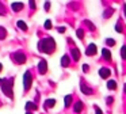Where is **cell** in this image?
Segmentation results:
<instances>
[{
    "mask_svg": "<svg viewBox=\"0 0 126 114\" xmlns=\"http://www.w3.org/2000/svg\"><path fill=\"white\" fill-rule=\"evenodd\" d=\"M83 71H84V72H88V65L87 64L83 65Z\"/></svg>",
    "mask_w": 126,
    "mask_h": 114,
    "instance_id": "f1b7e54d",
    "label": "cell"
},
{
    "mask_svg": "<svg viewBox=\"0 0 126 114\" xmlns=\"http://www.w3.org/2000/svg\"><path fill=\"white\" fill-rule=\"evenodd\" d=\"M38 72L41 73V75H45V73L47 72V61L46 60H39L38 62Z\"/></svg>",
    "mask_w": 126,
    "mask_h": 114,
    "instance_id": "5b68a950",
    "label": "cell"
},
{
    "mask_svg": "<svg viewBox=\"0 0 126 114\" xmlns=\"http://www.w3.org/2000/svg\"><path fill=\"white\" fill-rule=\"evenodd\" d=\"M76 34H77V38H80V39H81V38L84 37V31H83L81 29H79V30H77V31H76Z\"/></svg>",
    "mask_w": 126,
    "mask_h": 114,
    "instance_id": "7402d4cb",
    "label": "cell"
},
{
    "mask_svg": "<svg viewBox=\"0 0 126 114\" xmlns=\"http://www.w3.org/2000/svg\"><path fill=\"white\" fill-rule=\"evenodd\" d=\"M95 114H103V113H102V110L98 107V106H95Z\"/></svg>",
    "mask_w": 126,
    "mask_h": 114,
    "instance_id": "484cf974",
    "label": "cell"
},
{
    "mask_svg": "<svg viewBox=\"0 0 126 114\" xmlns=\"http://www.w3.org/2000/svg\"><path fill=\"white\" fill-rule=\"evenodd\" d=\"M123 88H125V92H126V83H125V86H123Z\"/></svg>",
    "mask_w": 126,
    "mask_h": 114,
    "instance_id": "836d02e7",
    "label": "cell"
},
{
    "mask_svg": "<svg viewBox=\"0 0 126 114\" xmlns=\"http://www.w3.org/2000/svg\"><path fill=\"white\" fill-rule=\"evenodd\" d=\"M64 103H65V107H69V105L72 103V95H66L64 98Z\"/></svg>",
    "mask_w": 126,
    "mask_h": 114,
    "instance_id": "ac0fdd59",
    "label": "cell"
},
{
    "mask_svg": "<svg viewBox=\"0 0 126 114\" xmlns=\"http://www.w3.org/2000/svg\"><path fill=\"white\" fill-rule=\"evenodd\" d=\"M11 58L14 60L16 64H25L27 57H26V54L22 53V52H15V53L11 54Z\"/></svg>",
    "mask_w": 126,
    "mask_h": 114,
    "instance_id": "277c9868",
    "label": "cell"
},
{
    "mask_svg": "<svg viewBox=\"0 0 126 114\" xmlns=\"http://www.w3.org/2000/svg\"><path fill=\"white\" fill-rule=\"evenodd\" d=\"M16 24H18V27H19L20 30H23V31H27L29 30V27H27V24H26L25 20H18Z\"/></svg>",
    "mask_w": 126,
    "mask_h": 114,
    "instance_id": "9a60e30c",
    "label": "cell"
},
{
    "mask_svg": "<svg viewBox=\"0 0 126 114\" xmlns=\"http://www.w3.org/2000/svg\"><path fill=\"white\" fill-rule=\"evenodd\" d=\"M44 26H45V29L50 30V29H52V22H50V20H46V22H45Z\"/></svg>",
    "mask_w": 126,
    "mask_h": 114,
    "instance_id": "cb8c5ba5",
    "label": "cell"
},
{
    "mask_svg": "<svg viewBox=\"0 0 126 114\" xmlns=\"http://www.w3.org/2000/svg\"><path fill=\"white\" fill-rule=\"evenodd\" d=\"M25 109H26V110H27V111H30V113H31V111L37 110V109H38V106H37V103H33V102H27V103H26V105H25Z\"/></svg>",
    "mask_w": 126,
    "mask_h": 114,
    "instance_id": "9c48e42d",
    "label": "cell"
},
{
    "mask_svg": "<svg viewBox=\"0 0 126 114\" xmlns=\"http://www.w3.org/2000/svg\"><path fill=\"white\" fill-rule=\"evenodd\" d=\"M102 54H103V58L104 60H107V61H110V60H111V52H110L109 49L104 48L103 50H102Z\"/></svg>",
    "mask_w": 126,
    "mask_h": 114,
    "instance_id": "5bb4252c",
    "label": "cell"
},
{
    "mask_svg": "<svg viewBox=\"0 0 126 114\" xmlns=\"http://www.w3.org/2000/svg\"><path fill=\"white\" fill-rule=\"evenodd\" d=\"M26 114H31V113H30V111H27V113H26Z\"/></svg>",
    "mask_w": 126,
    "mask_h": 114,
    "instance_id": "e575fe53",
    "label": "cell"
},
{
    "mask_svg": "<svg viewBox=\"0 0 126 114\" xmlns=\"http://www.w3.org/2000/svg\"><path fill=\"white\" fill-rule=\"evenodd\" d=\"M56 49V41L53 39L52 37H47V38H44L38 42V50L42 52V53H53Z\"/></svg>",
    "mask_w": 126,
    "mask_h": 114,
    "instance_id": "6da1fadb",
    "label": "cell"
},
{
    "mask_svg": "<svg viewBox=\"0 0 126 114\" xmlns=\"http://www.w3.org/2000/svg\"><path fill=\"white\" fill-rule=\"evenodd\" d=\"M31 83H33V76H31L30 71H26L25 75H23V87H25V91H29L31 88Z\"/></svg>",
    "mask_w": 126,
    "mask_h": 114,
    "instance_id": "3957f363",
    "label": "cell"
},
{
    "mask_svg": "<svg viewBox=\"0 0 126 114\" xmlns=\"http://www.w3.org/2000/svg\"><path fill=\"white\" fill-rule=\"evenodd\" d=\"M12 86H14V77L8 79H0V88L6 96H8L10 99L14 98V92H12Z\"/></svg>",
    "mask_w": 126,
    "mask_h": 114,
    "instance_id": "7a4b0ae2",
    "label": "cell"
},
{
    "mask_svg": "<svg viewBox=\"0 0 126 114\" xmlns=\"http://www.w3.org/2000/svg\"><path fill=\"white\" fill-rule=\"evenodd\" d=\"M0 106H1V102H0Z\"/></svg>",
    "mask_w": 126,
    "mask_h": 114,
    "instance_id": "d590c367",
    "label": "cell"
},
{
    "mask_svg": "<svg viewBox=\"0 0 126 114\" xmlns=\"http://www.w3.org/2000/svg\"><path fill=\"white\" fill-rule=\"evenodd\" d=\"M6 37H7V30L0 26V39H4Z\"/></svg>",
    "mask_w": 126,
    "mask_h": 114,
    "instance_id": "d6986e66",
    "label": "cell"
},
{
    "mask_svg": "<svg viewBox=\"0 0 126 114\" xmlns=\"http://www.w3.org/2000/svg\"><path fill=\"white\" fill-rule=\"evenodd\" d=\"M71 54H72V57H73V60L75 61H79V58H80V50L77 48H73L71 50Z\"/></svg>",
    "mask_w": 126,
    "mask_h": 114,
    "instance_id": "7c38bea8",
    "label": "cell"
},
{
    "mask_svg": "<svg viewBox=\"0 0 126 114\" xmlns=\"http://www.w3.org/2000/svg\"><path fill=\"white\" fill-rule=\"evenodd\" d=\"M30 7L34 10V8H35V3H34V1H30Z\"/></svg>",
    "mask_w": 126,
    "mask_h": 114,
    "instance_id": "f546056e",
    "label": "cell"
},
{
    "mask_svg": "<svg viewBox=\"0 0 126 114\" xmlns=\"http://www.w3.org/2000/svg\"><path fill=\"white\" fill-rule=\"evenodd\" d=\"M0 15H6V7L1 1H0Z\"/></svg>",
    "mask_w": 126,
    "mask_h": 114,
    "instance_id": "44dd1931",
    "label": "cell"
},
{
    "mask_svg": "<svg viewBox=\"0 0 126 114\" xmlns=\"http://www.w3.org/2000/svg\"><path fill=\"white\" fill-rule=\"evenodd\" d=\"M99 75H100V77L107 79L110 75H111V71H110L109 68H100V69H99Z\"/></svg>",
    "mask_w": 126,
    "mask_h": 114,
    "instance_id": "52a82bcc",
    "label": "cell"
},
{
    "mask_svg": "<svg viewBox=\"0 0 126 114\" xmlns=\"http://www.w3.org/2000/svg\"><path fill=\"white\" fill-rule=\"evenodd\" d=\"M58 33H65V27H58Z\"/></svg>",
    "mask_w": 126,
    "mask_h": 114,
    "instance_id": "83f0119b",
    "label": "cell"
},
{
    "mask_svg": "<svg viewBox=\"0 0 126 114\" xmlns=\"http://www.w3.org/2000/svg\"><path fill=\"white\" fill-rule=\"evenodd\" d=\"M11 8L15 11V12H18V11H20V10H23V8H25V4H23V3L16 1V3H12V4H11Z\"/></svg>",
    "mask_w": 126,
    "mask_h": 114,
    "instance_id": "ba28073f",
    "label": "cell"
},
{
    "mask_svg": "<svg viewBox=\"0 0 126 114\" xmlns=\"http://www.w3.org/2000/svg\"><path fill=\"white\" fill-rule=\"evenodd\" d=\"M44 7H45V10L47 11V10L50 8V3H49V1H47V3H45V5H44Z\"/></svg>",
    "mask_w": 126,
    "mask_h": 114,
    "instance_id": "4316f807",
    "label": "cell"
},
{
    "mask_svg": "<svg viewBox=\"0 0 126 114\" xmlns=\"http://www.w3.org/2000/svg\"><path fill=\"white\" fill-rule=\"evenodd\" d=\"M69 62H71V58H69V56H68V54H64L63 58H61V67H64V68L69 67Z\"/></svg>",
    "mask_w": 126,
    "mask_h": 114,
    "instance_id": "30bf717a",
    "label": "cell"
},
{
    "mask_svg": "<svg viewBox=\"0 0 126 114\" xmlns=\"http://www.w3.org/2000/svg\"><path fill=\"white\" fill-rule=\"evenodd\" d=\"M1 69H3V65L0 64V72H1Z\"/></svg>",
    "mask_w": 126,
    "mask_h": 114,
    "instance_id": "d6a6232c",
    "label": "cell"
},
{
    "mask_svg": "<svg viewBox=\"0 0 126 114\" xmlns=\"http://www.w3.org/2000/svg\"><path fill=\"white\" fill-rule=\"evenodd\" d=\"M80 88H81V92H83V94H87V95H91V94H92V90H91L90 87H87L84 83L80 84Z\"/></svg>",
    "mask_w": 126,
    "mask_h": 114,
    "instance_id": "4fadbf2b",
    "label": "cell"
},
{
    "mask_svg": "<svg viewBox=\"0 0 126 114\" xmlns=\"http://www.w3.org/2000/svg\"><path fill=\"white\" fill-rule=\"evenodd\" d=\"M106 43H107L109 46H114V45H115V41L111 39V38H109V39H106Z\"/></svg>",
    "mask_w": 126,
    "mask_h": 114,
    "instance_id": "603a6c76",
    "label": "cell"
},
{
    "mask_svg": "<svg viewBox=\"0 0 126 114\" xmlns=\"http://www.w3.org/2000/svg\"><path fill=\"white\" fill-rule=\"evenodd\" d=\"M107 88L109 90H115L117 88V81L115 80H109L107 81Z\"/></svg>",
    "mask_w": 126,
    "mask_h": 114,
    "instance_id": "e0dca14e",
    "label": "cell"
},
{
    "mask_svg": "<svg viewBox=\"0 0 126 114\" xmlns=\"http://www.w3.org/2000/svg\"><path fill=\"white\" fill-rule=\"evenodd\" d=\"M96 52H98L96 45L95 43H90L88 48H87V50H85V54H87V56H94V54H96Z\"/></svg>",
    "mask_w": 126,
    "mask_h": 114,
    "instance_id": "8992f818",
    "label": "cell"
},
{
    "mask_svg": "<svg viewBox=\"0 0 126 114\" xmlns=\"http://www.w3.org/2000/svg\"><path fill=\"white\" fill-rule=\"evenodd\" d=\"M115 30H117L118 33H122V26H121V23H117V24H115Z\"/></svg>",
    "mask_w": 126,
    "mask_h": 114,
    "instance_id": "d4e9b609",
    "label": "cell"
},
{
    "mask_svg": "<svg viewBox=\"0 0 126 114\" xmlns=\"http://www.w3.org/2000/svg\"><path fill=\"white\" fill-rule=\"evenodd\" d=\"M121 56H122L123 60H126V45H123L121 48Z\"/></svg>",
    "mask_w": 126,
    "mask_h": 114,
    "instance_id": "ffe728a7",
    "label": "cell"
},
{
    "mask_svg": "<svg viewBox=\"0 0 126 114\" xmlns=\"http://www.w3.org/2000/svg\"><path fill=\"white\" fill-rule=\"evenodd\" d=\"M123 10H125V16H126V4H123Z\"/></svg>",
    "mask_w": 126,
    "mask_h": 114,
    "instance_id": "1f68e13d",
    "label": "cell"
},
{
    "mask_svg": "<svg viewBox=\"0 0 126 114\" xmlns=\"http://www.w3.org/2000/svg\"><path fill=\"white\" fill-rule=\"evenodd\" d=\"M73 110L76 111V113H80V111L83 110V102H80V100H79V102H76V103H75Z\"/></svg>",
    "mask_w": 126,
    "mask_h": 114,
    "instance_id": "2e32d148",
    "label": "cell"
},
{
    "mask_svg": "<svg viewBox=\"0 0 126 114\" xmlns=\"http://www.w3.org/2000/svg\"><path fill=\"white\" fill-rule=\"evenodd\" d=\"M54 105H56V99H53V98H50V99L45 100V103H44V107L47 110V109H52Z\"/></svg>",
    "mask_w": 126,
    "mask_h": 114,
    "instance_id": "8fae6325",
    "label": "cell"
},
{
    "mask_svg": "<svg viewBox=\"0 0 126 114\" xmlns=\"http://www.w3.org/2000/svg\"><path fill=\"white\" fill-rule=\"evenodd\" d=\"M107 103H112V96H109V98H107Z\"/></svg>",
    "mask_w": 126,
    "mask_h": 114,
    "instance_id": "4dcf8cb0",
    "label": "cell"
}]
</instances>
